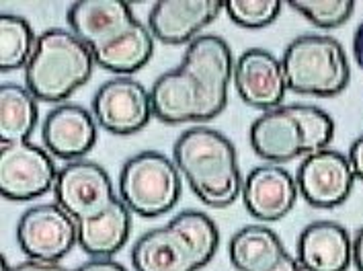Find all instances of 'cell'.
Returning a JSON list of instances; mask_svg holds the SVG:
<instances>
[{"label": "cell", "mask_w": 363, "mask_h": 271, "mask_svg": "<svg viewBox=\"0 0 363 271\" xmlns=\"http://www.w3.org/2000/svg\"><path fill=\"white\" fill-rule=\"evenodd\" d=\"M222 11V0H158L150 9L148 27L160 43L189 45Z\"/></svg>", "instance_id": "4fadbf2b"}, {"label": "cell", "mask_w": 363, "mask_h": 271, "mask_svg": "<svg viewBox=\"0 0 363 271\" xmlns=\"http://www.w3.org/2000/svg\"><path fill=\"white\" fill-rule=\"evenodd\" d=\"M249 142L255 155L269 165H284L306 156L304 132L291 111V105L263 111L250 126Z\"/></svg>", "instance_id": "2e32d148"}, {"label": "cell", "mask_w": 363, "mask_h": 271, "mask_svg": "<svg viewBox=\"0 0 363 271\" xmlns=\"http://www.w3.org/2000/svg\"><path fill=\"white\" fill-rule=\"evenodd\" d=\"M68 27L91 50L119 35L135 21L123 0H78L68 9Z\"/></svg>", "instance_id": "ac0fdd59"}, {"label": "cell", "mask_w": 363, "mask_h": 271, "mask_svg": "<svg viewBox=\"0 0 363 271\" xmlns=\"http://www.w3.org/2000/svg\"><path fill=\"white\" fill-rule=\"evenodd\" d=\"M57 169L54 156L33 142L0 146V192L11 201H31L54 192Z\"/></svg>", "instance_id": "52a82bcc"}, {"label": "cell", "mask_w": 363, "mask_h": 271, "mask_svg": "<svg viewBox=\"0 0 363 271\" xmlns=\"http://www.w3.org/2000/svg\"><path fill=\"white\" fill-rule=\"evenodd\" d=\"M154 35L148 25L135 19L113 39L93 48L96 66L115 77H132L142 70L154 54Z\"/></svg>", "instance_id": "ffe728a7"}, {"label": "cell", "mask_w": 363, "mask_h": 271, "mask_svg": "<svg viewBox=\"0 0 363 271\" xmlns=\"http://www.w3.org/2000/svg\"><path fill=\"white\" fill-rule=\"evenodd\" d=\"M287 91L308 97H337L349 87L351 64L345 48L328 35H300L281 56Z\"/></svg>", "instance_id": "5b68a950"}, {"label": "cell", "mask_w": 363, "mask_h": 271, "mask_svg": "<svg viewBox=\"0 0 363 271\" xmlns=\"http://www.w3.org/2000/svg\"><path fill=\"white\" fill-rule=\"evenodd\" d=\"M172 160L191 192L208 208H228L242 194L236 148L226 136L208 126H193L177 138Z\"/></svg>", "instance_id": "7a4b0ae2"}, {"label": "cell", "mask_w": 363, "mask_h": 271, "mask_svg": "<svg viewBox=\"0 0 363 271\" xmlns=\"http://www.w3.org/2000/svg\"><path fill=\"white\" fill-rule=\"evenodd\" d=\"M347 158H349V162H351V167H353L355 179L363 181V136H359V138L351 144Z\"/></svg>", "instance_id": "f1b7e54d"}, {"label": "cell", "mask_w": 363, "mask_h": 271, "mask_svg": "<svg viewBox=\"0 0 363 271\" xmlns=\"http://www.w3.org/2000/svg\"><path fill=\"white\" fill-rule=\"evenodd\" d=\"M296 259L304 271H347L353 263V238L337 222H310L298 236Z\"/></svg>", "instance_id": "e0dca14e"}, {"label": "cell", "mask_w": 363, "mask_h": 271, "mask_svg": "<svg viewBox=\"0 0 363 271\" xmlns=\"http://www.w3.org/2000/svg\"><path fill=\"white\" fill-rule=\"evenodd\" d=\"M353 58L363 70V23L357 27V31L353 35Z\"/></svg>", "instance_id": "1f68e13d"}, {"label": "cell", "mask_w": 363, "mask_h": 271, "mask_svg": "<svg viewBox=\"0 0 363 271\" xmlns=\"http://www.w3.org/2000/svg\"><path fill=\"white\" fill-rule=\"evenodd\" d=\"M74 271H128L119 261H115L111 257H101V259H91L86 263H82Z\"/></svg>", "instance_id": "83f0119b"}, {"label": "cell", "mask_w": 363, "mask_h": 271, "mask_svg": "<svg viewBox=\"0 0 363 271\" xmlns=\"http://www.w3.org/2000/svg\"><path fill=\"white\" fill-rule=\"evenodd\" d=\"M39 119L38 99L27 87L4 82L0 87V138L2 144L27 142Z\"/></svg>", "instance_id": "7402d4cb"}, {"label": "cell", "mask_w": 363, "mask_h": 271, "mask_svg": "<svg viewBox=\"0 0 363 271\" xmlns=\"http://www.w3.org/2000/svg\"><path fill=\"white\" fill-rule=\"evenodd\" d=\"M0 271H68L64 270L62 265H57V263H43V261H33V259H29V261H23V263H17V265H11V263H6V261H2V267Z\"/></svg>", "instance_id": "4316f807"}, {"label": "cell", "mask_w": 363, "mask_h": 271, "mask_svg": "<svg viewBox=\"0 0 363 271\" xmlns=\"http://www.w3.org/2000/svg\"><path fill=\"white\" fill-rule=\"evenodd\" d=\"M228 253L236 271H265L287 251L275 231L265 224H250L230 238Z\"/></svg>", "instance_id": "44dd1931"}, {"label": "cell", "mask_w": 363, "mask_h": 271, "mask_svg": "<svg viewBox=\"0 0 363 271\" xmlns=\"http://www.w3.org/2000/svg\"><path fill=\"white\" fill-rule=\"evenodd\" d=\"M298 192L312 208L333 210L353 192L355 173L349 158L337 150H320L302 158L296 175Z\"/></svg>", "instance_id": "8fae6325"}, {"label": "cell", "mask_w": 363, "mask_h": 271, "mask_svg": "<svg viewBox=\"0 0 363 271\" xmlns=\"http://www.w3.org/2000/svg\"><path fill=\"white\" fill-rule=\"evenodd\" d=\"M117 189L130 212L142 218H158L179 204L183 181L172 158L156 150H144L125 160Z\"/></svg>", "instance_id": "8992f818"}, {"label": "cell", "mask_w": 363, "mask_h": 271, "mask_svg": "<svg viewBox=\"0 0 363 271\" xmlns=\"http://www.w3.org/2000/svg\"><path fill=\"white\" fill-rule=\"evenodd\" d=\"M224 9L232 23L245 29H263L281 13L279 0H226Z\"/></svg>", "instance_id": "484cf974"}, {"label": "cell", "mask_w": 363, "mask_h": 271, "mask_svg": "<svg viewBox=\"0 0 363 271\" xmlns=\"http://www.w3.org/2000/svg\"><path fill=\"white\" fill-rule=\"evenodd\" d=\"M56 204L77 222L95 216L117 199L109 173L95 160H72L57 171Z\"/></svg>", "instance_id": "30bf717a"}, {"label": "cell", "mask_w": 363, "mask_h": 271, "mask_svg": "<svg viewBox=\"0 0 363 271\" xmlns=\"http://www.w3.org/2000/svg\"><path fill=\"white\" fill-rule=\"evenodd\" d=\"M93 116L96 123L111 134H135L154 117L150 91L134 77L109 78L96 89Z\"/></svg>", "instance_id": "9c48e42d"}, {"label": "cell", "mask_w": 363, "mask_h": 271, "mask_svg": "<svg viewBox=\"0 0 363 271\" xmlns=\"http://www.w3.org/2000/svg\"><path fill=\"white\" fill-rule=\"evenodd\" d=\"M265 271H304V270H302V265L298 263V259H296V257H291L289 253H286V255H281V257H279V261H275V263Z\"/></svg>", "instance_id": "f546056e"}, {"label": "cell", "mask_w": 363, "mask_h": 271, "mask_svg": "<svg viewBox=\"0 0 363 271\" xmlns=\"http://www.w3.org/2000/svg\"><path fill=\"white\" fill-rule=\"evenodd\" d=\"M234 62L230 45L220 35L201 33L193 39L181 64L154 80V117L169 126H201L220 116L228 103Z\"/></svg>", "instance_id": "6da1fadb"}, {"label": "cell", "mask_w": 363, "mask_h": 271, "mask_svg": "<svg viewBox=\"0 0 363 271\" xmlns=\"http://www.w3.org/2000/svg\"><path fill=\"white\" fill-rule=\"evenodd\" d=\"M289 6L320 29H339L353 17V0H291Z\"/></svg>", "instance_id": "cb8c5ba5"}, {"label": "cell", "mask_w": 363, "mask_h": 271, "mask_svg": "<svg viewBox=\"0 0 363 271\" xmlns=\"http://www.w3.org/2000/svg\"><path fill=\"white\" fill-rule=\"evenodd\" d=\"M38 38L29 21L19 15H2L0 17V68L2 72L19 70L29 64L33 56Z\"/></svg>", "instance_id": "603a6c76"}, {"label": "cell", "mask_w": 363, "mask_h": 271, "mask_svg": "<svg viewBox=\"0 0 363 271\" xmlns=\"http://www.w3.org/2000/svg\"><path fill=\"white\" fill-rule=\"evenodd\" d=\"M291 111L302 126L304 142H306V155L326 150L335 138L333 117L328 116L325 109L314 107V105H291Z\"/></svg>", "instance_id": "d4e9b609"}, {"label": "cell", "mask_w": 363, "mask_h": 271, "mask_svg": "<svg viewBox=\"0 0 363 271\" xmlns=\"http://www.w3.org/2000/svg\"><path fill=\"white\" fill-rule=\"evenodd\" d=\"M17 243L29 259L57 263L78 243L77 220L57 204L27 208L17 222Z\"/></svg>", "instance_id": "ba28073f"}, {"label": "cell", "mask_w": 363, "mask_h": 271, "mask_svg": "<svg viewBox=\"0 0 363 271\" xmlns=\"http://www.w3.org/2000/svg\"><path fill=\"white\" fill-rule=\"evenodd\" d=\"M95 64L93 50L70 29H48L25 66V87L39 101L60 105L89 82Z\"/></svg>", "instance_id": "277c9868"}, {"label": "cell", "mask_w": 363, "mask_h": 271, "mask_svg": "<svg viewBox=\"0 0 363 271\" xmlns=\"http://www.w3.org/2000/svg\"><path fill=\"white\" fill-rule=\"evenodd\" d=\"M232 82L238 97L261 114L284 105L287 82L281 60L263 48H250L236 58Z\"/></svg>", "instance_id": "7c38bea8"}, {"label": "cell", "mask_w": 363, "mask_h": 271, "mask_svg": "<svg viewBox=\"0 0 363 271\" xmlns=\"http://www.w3.org/2000/svg\"><path fill=\"white\" fill-rule=\"evenodd\" d=\"M353 263L357 271H363V228H359L353 238Z\"/></svg>", "instance_id": "4dcf8cb0"}, {"label": "cell", "mask_w": 363, "mask_h": 271, "mask_svg": "<svg viewBox=\"0 0 363 271\" xmlns=\"http://www.w3.org/2000/svg\"><path fill=\"white\" fill-rule=\"evenodd\" d=\"M220 247V231L206 212L185 210L169 224L152 228L135 240V271H199Z\"/></svg>", "instance_id": "3957f363"}, {"label": "cell", "mask_w": 363, "mask_h": 271, "mask_svg": "<svg viewBox=\"0 0 363 271\" xmlns=\"http://www.w3.org/2000/svg\"><path fill=\"white\" fill-rule=\"evenodd\" d=\"M96 128L99 123L93 111L77 103H60L43 119L41 142L54 158L72 162L84 158L93 150Z\"/></svg>", "instance_id": "9a60e30c"}, {"label": "cell", "mask_w": 363, "mask_h": 271, "mask_svg": "<svg viewBox=\"0 0 363 271\" xmlns=\"http://www.w3.org/2000/svg\"><path fill=\"white\" fill-rule=\"evenodd\" d=\"M78 245L93 259L113 257L119 253L132 233V212L117 197L105 210L77 222Z\"/></svg>", "instance_id": "d6986e66"}, {"label": "cell", "mask_w": 363, "mask_h": 271, "mask_svg": "<svg viewBox=\"0 0 363 271\" xmlns=\"http://www.w3.org/2000/svg\"><path fill=\"white\" fill-rule=\"evenodd\" d=\"M242 201L247 212L259 222H277L296 208L298 183L281 165L255 167L242 181Z\"/></svg>", "instance_id": "5bb4252c"}]
</instances>
